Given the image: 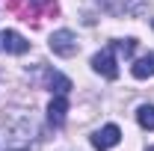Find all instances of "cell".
<instances>
[{"label": "cell", "instance_id": "1", "mask_svg": "<svg viewBox=\"0 0 154 151\" xmlns=\"http://www.w3.org/2000/svg\"><path fill=\"white\" fill-rule=\"evenodd\" d=\"M48 45H51V51H54L57 57H74L77 48H80V42H77V36L71 30H57Z\"/></svg>", "mask_w": 154, "mask_h": 151}, {"label": "cell", "instance_id": "2", "mask_svg": "<svg viewBox=\"0 0 154 151\" xmlns=\"http://www.w3.org/2000/svg\"><path fill=\"white\" fill-rule=\"evenodd\" d=\"M92 68H95L101 77H107V80H116L119 77V65H116V48L110 45L107 51H101L92 57Z\"/></svg>", "mask_w": 154, "mask_h": 151}, {"label": "cell", "instance_id": "3", "mask_svg": "<svg viewBox=\"0 0 154 151\" xmlns=\"http://www.w3.org/2000/svg\"><path fill=\"white\" fill-rule=\"evenodd\" d=\"M27 51H30V42L21 36V33H15V30H3L0 33V54H15V57H21Z\"/></svg>", "mask_w": 154, "mask_h": 151}, {"label": "cell", "instance_id": "4", "mask_svg": "<svg viewBox=\"0 0 154 151\" xmlns=\"http://www.w3.org/2000/svg\"><path fill=\"white\" fill-rule=\"evenodd\" d=\"M119 142H122V131H119L116 125H107V128H101V131L92 136L95 151H110L113 145H119Z\"/></svg>", "mask_w": 154, "mask_h": 151}, {"label": "cell", "instance_id": "5", "mask_svg": "<svg viewBox=\"0 0 154 151\" xmlns=\"http://www.w3.org/2000/svg\"><path fill=\"white\" fill-rule=\"evenodd\" d=\"M65 113H68V98L65 95H54V101L48 104V122L54 128H59L65 122Z\"/></svg>", "mask_w": 154, "mask_h": 151}, {"label": "cell", "instance_id": "6", "mask_svg": "<svg viewBox=\"0 0 154 151\" xmlns=\"http://www.w3.org/2000/svg\"><path fill=\"white\" fill-rule=\"evenodd\" d=\"M45 86H48L54 95H68L71 92V80H68L65 74H59V71H54V68L45 71Z\"/></svg>", "mask_w": 154, "mask_h": 151}, {"label": "cell", "instance_id": "7", "mask_svg": "<svg viewBox=\"0 0 154 151\" xmlns=\"http://www.w3.org/2000/svg\"><path fill=\"white\" fill-rule=\"evenodd\" d=\"M131 74L136 80H145V77H154V54H145V57H139L131 65Z\"/></svg>", "mask_w": 154, "mask_h": 151}, {"label": "cell", "instance_id": "8", "mask_svg": "<svg viewBox=\"0 0 154 151\" xmlns=\"http://www.w3.org/2000/svg\"><path fill=\"white\" fill-rule=\"evenodd\" d=\"M136 122H139V128L154 131V104H142V107L136 110Z\"/></svg>", "mask_w": 154, "mask_h": 151}, {"label": "cell", "instance_id": "9", "mask_svg": "<svg viewBox=\"0 0 154 151\" xmlns=\"http://www.w3.org/2000/svg\"><path fill=\"white\" fill-rule=\"evenodd\" d=\"M36 3V9L42 12V15H48V18H54L59 12V6H57V0H33Z\"/></svg>", "mask_w": 154, "mask_h": 151}, {"label": "cell", "instance_id": "10", "mask_svg": "<svg viewBox=\"0 0 154 151\" xmlns=\"http://www.w3.org/2000/svg\"><path fill=\"white\" fill-rule=\"evenodd\" d=\"M110 45H113L119 54H125V57H131V54L136 51V42H134V39H119V42H110Z\"/></svg>", "mask_w": 154, "mask_h": 151}, {"label": "cell", "instance_id": "11", "mask_svg": "<svg viewBox=\"0 0 154 151\" xmlns=\"http://www.w3.org/2000/svg\"><path fill=\"white\" fill-rule=\"evenodd\" d=\"M148 151H154V145H151V148H148Z\"/></svg>", "mask_w": 154, "mask_h": 151}]
</instances>
